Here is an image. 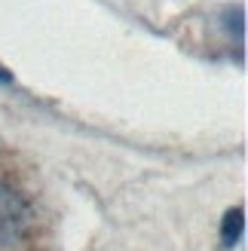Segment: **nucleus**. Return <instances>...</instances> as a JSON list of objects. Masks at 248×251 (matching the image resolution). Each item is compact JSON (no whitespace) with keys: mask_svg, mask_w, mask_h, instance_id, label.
Returning a JSON list of instances; mask_svg holds the SVG:
<instances>
[{"mask_svg":"<svg viewBox=\"0 0 248 251\" xmlns=\"http://www.w3.org/2000/svg\"><path fill=\"white\" fill-rule=\"evenodd\" d=\"M242 227H245L242 208H233V211H227V218H224V227H221V239H224V245H227V248L239 242Z\"/></svg>","mask_w":248,"mask_h":251,"instance_id":"nucleus-2","label":"nucleus"},{"mask_svg":"<svg viewBox=\"0 0 248 251\" xmlns=\"http://www.w3.org/2000/svg\"><path fill=\"white\" fill-rule=\"evenodd\" d=\"M9 80H12V77H9V74H6L3 68H0V83H9Z\"/></svg>","mask_w":248,"mask_h":251,"instance_id":"nucleus-3","label":"nucleus"},{"mask_svg":"<svg viewBox=\"0 0 248 251\" xmlns=\"http://www.w3.org/2000/svg\"><path fill=\"white\" fill-rule=\"evenodd\" d=\"M28 227V202L12 190L0 184V242L19 239Z\"/></svg>","mask_w":248,"mask_h":251,"instance_id":"nucleus-1","label":"nucleus"}]
</instances>
